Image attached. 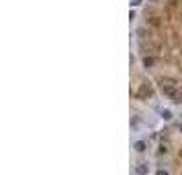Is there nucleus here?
Instances as JSON below:
<instances>
[{
    "mask_svg": "<svg viewBox=\"0 0 182 175\" xmlns=\"http://www.w3.org/2000/svg\"><path fill=\"white\" fill-rule=\"evenodd\" d=\"M148 2H157V0H148Z\"/></svg>",
    "mask_w": 182,
    "mask_h": 175,
    "instance_id": "7",
    "label": "nucleus"
},
{
    "mask_svg": "<svg viewBox=\"0 0 182 175\" xmlns=\"http://www.w3.org/2000/svg\"><path fill=\"white\" fill-rule=\"evenodd\" d=\"M133 149H135L137 153H143L145 149H148V145H145V141H137L135 145H133Z\"/></svg>",
    "mask_w": 182,
    "mask_h": 175,
    "instance_id": "2",
    "label": "nucleus"
},
{
    "mask_svg": "<svg viewBox=\"0 0 182 175\" xmlns=\"http://www.w3.org/2000/svg\"><path fill=\"white\" fill-rule=\"evenodd\" d=\"M180 130H182V124H180Z\"/></svg>",
    "mask_w": 182,
    "mask_h": 175,
    "instance_id": "8",
    "label": "nucleus"
},
{
    "mask_svg": "<svg viewBox=\"0 0 182 175\" xmlns=\"http://www.w3.org/2000/svg\"><path fill=\"white\" fill-rule=\"evenodd\" d=\"M156 175H168V171H166V169H157Z\"/></svg>",
    "mask_w": 182,
    "mask_h": 175,
    "instance_id": "6",
    "label": "nucleus"
},
{
    "mask_svg": "<svg viewBox=\"0 0 182 175\" xmlns=\"http://www.w3.org/2000/svg\"><path fill=\"white\" fill-rule=\"evenodd\" d=\"M135 173L137 175H148L149 173V165L148 163H139V165L135 167Z\"/></svg>",
    "mask_w": 182,
    "mask_h": 175,
    "instance_id": "1",
    "label": "nucleus"
},
{
    "mask_svg": "<svg viewBox=\"0 0 182 175\" xmlns=\"http://www.w3.org/2000/svg\"><path fill=\"white\" fill-rule=\"evenodd\" d=\"M153 63H156V59L153 57H143V67H152Z\"/></svg>",
    "mask_w": 182,
    "mask_h": 175,
    "instance_id": "3",
    "label": "nucleus"
},
{
    "mask_svg": "<svg viewBox=\"0 0 182 175\" xmlns=\"http://www.w3.org/2000/svg\"><path fill=\"white\" fill-rule=\"evenodd\" d=\"M162 118L164 120H172V112L170 110H162Z\"/></svg>",
    "mask_w": 182,
    "mask_h": 175,
    "instance_id": "4",
    "label": "nucleus"
},
{
    "mask_svg": "<svg viewBox=\"0 0 182 175\" xmlns=\"http://www.w3.org/2000/svg\"><path fill=\"white\" fill-rule=\"evenodd\" d=\"M141 2H143V0H131V6H133V8H137V6H141Z\"/></svg>",
    "mask_w": 182,
    "mask_h": 175,
    "instance_id": "5",
    "label": "nucleus"
}]
</instances>
